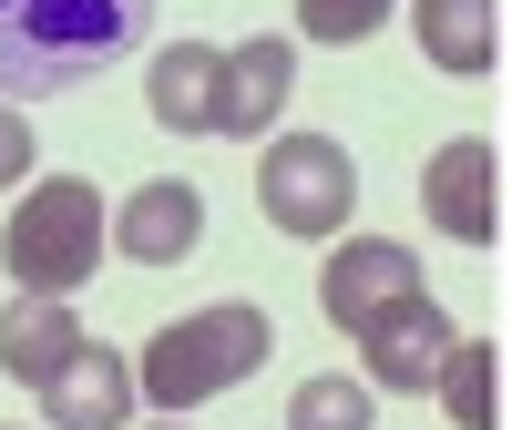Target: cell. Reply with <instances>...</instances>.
Listing matches in <instances>:
<instances>
[{
	"label": "cell",
	"mask_w": 512,
	"mask_h": 430,
	"mask_svg": "<svg viewBox=\"0 0 512 430\" xmlns=\"http://www.w3.org/2000/svg\"><path fill=\"white\" fill-rule=\"evenodd\" d=\"M410 41H420L431 72L482 82L492 52H502V0H410Z\"/></svg>",
	"instance_id": "13"
},
{
	"label": "cell",
	"mask_w": 512,
	"mask_h": 430,
	"mask_svg": "<svg viewBox=\"0 0 512 430\" xmlns=\"http://www.w3.org/2000/svg\"><path fill=\"white\" fill-rule=\"evenodd\" d=\"M31 164H41V144H31V113H21V103H0V185H21Z\"/></svg>",
	"instance_id": "17"
},
{
	"label": "cell",
	"mask_w": 512,
	"mask_h": 430,
	"mask_svg": "<svg viewBox=\"0 0 512 430\" xmlns=\"http://www.w3.org/2000/svg\"><path fill=\"white\" fill-rule=\"evenodd\" d=\"M216 103H226V52L216 41H164L144 72V113L164 134H216Z\"/></svg>",
	"instance_id": "11"
},
{
	"label": "cell",
	"mask_w": 512,
	"mask_h": 430,
	"mask_svg": "<svg viewBox=\"0 0 512 430\" xmlns=\"http://www.w3.org/2000/svg\"><path fill=\"white\" fill-rule=\"evenodd\" d=\"M103 236H113L103 185L52 175V185H21L11 226H0V267H11L21 297H72L82 277H103Z\"/></svg>",
	"instance_id": "3"
},
{
	"label": "cell",
	"mask_w": 512,
	"mask_h": 430,
	"mask_svg": "<svg viewBox=\"0 0 512 430\" xmlns=\"http://www.w3.org/2000/svg\"><path fill=\"white\" fill-rule=\"evenodd\" d=\"M287 93H297V41H277V31L226 41V103H216V134L267 144V123L287 113Z\"/></svg>",
	"instance_id": "9"
},
{
	"label": "cell",
	"mask_w": 512,
	"mask_h": 430,
	"mask_svg": "<svg viewBox=\"0 0 512 430\" xmlns=\"http://www.w3.org/2000/svg\"><path fill=\"white\" fill-rule=\"evenodd\" d=\"M154 0H0V103L82 93L144 41Z\"/></svg>",
	"instance_id": "1"
},
{
	"label": "cell",
	"mask_w": 512,
	"mask_h": 430,
	"mask_svg": "<svg viewBox=\"0 0 512 430\" xmlns=\"http://www.w3.org/2000/svg\"><path fill=\"white\" fill-rule=\"evenodd\" d=\"M205 246V195L185 175H154L113 205V256L123 267H185V256Z\"/></svg>",
	"instance_id": "7"
},
{
	"label": "cell",
	"mask_w": 512,
	"mask_h": 430,
	"mask_svg": "<svg viewBox=\"0 0 512 430\" xmlns=\"http://www.w3.org/2000/svg\"><path fill=\"white\" fill-rule=\"evenodd\" d=\"M277 349V318L256 308V297H216V308H195V318H164L144 349H134V379H144V410L164 420H185L205 400H226L236 379H256Z\"/></svg>",
	"instance_id": "2"
},
{
	"label": "cell",
	"mask_w": 512,
	"mask_h": 430,
	"mask_svg": "<svg viewBox=\"0 0 512 430\" xmlns=\"http://www.w3.org/2000/svg\"><path fill=\"white\" fill-rule=\"evenodd\" d=\"M410 297H431L420 287V256L400 236H349V246H328V267H318V308L338 338H369L390 308H410Z\"/></svg>",
	"instance_id": "5"
},
{
	"label": "cell",
	"mask_w": 512,
	"mask_h": 430,
	"mask_svg": "<svg viewBox=\"0 0 512 430\" xmlns=\"http://www.w3.org/2000/svg\"><path fill=\"white\" fill-rule=\"evenodd\" d=\"M420 215H431V236H451V246H492V236H502L492 144H482V134H451L431 164H420Z\"/></svg>",
	"instance_id": "6"
},
{
	"label": "cell",
	"mask_w": 512,
	"mask_h": 430,
	"mask_svg": "<svg viewBox=\"0 0 512 430\" xmlns=\"http://www.w3.org/2000/svg\"><path fill=\"white\" fill-rule=\"evenodd\" d=\"M369 379H349V369H318V379H297L287 390V430H369Z\"/></svg>",
	"instance_id": "15"
},
{
	"label": "cell",
	"mask_w": 512,
	"mask_h": 430,
	"mask_svg": "<svg viewBox=\"0 0 512 430\" xmlns=\"http://www.w3.org/2000/svg\"><path fill=\"white\" fill-rule=\"evenodd\" d=\"M72 359H82L72 297H11V308H0V369H11L21 390H52Z\"/></svg>",
	"instance_id": "12"
},
{
	"label": "cell",
	"mask_w": 512,
	"mask_h": 430,
	"mask_svg": "<svg viewBox=\"0 0 512 430\" xmlns=\"http://www.w3.org/2000/svg\"><path fill=\"white\" fill-rule=\"evenodd\" d=\"M492 390H502V349H492V338H461V349L441 359V410H451V430H492Z\"/></svg>",
	"instance_id": "14"
},
{
	"label": "cell",
	"mask_w": 512,
	"mask_h": 430,
	"mask_svg": "<svg viewBox=\"0 0 512 430\" xmlns=\"http://www.w3.org/2000/svg\"><path fill=\"white\" fill-rule=\"evenodd\" d=\"M461 349V328L441 318V297H410L359 338V379L369 390H441V359Z\"/></svg>",
	"instance_id": "8"
},
{
	"label": "cell",
	"mask_w": 512,
	"mask_h": 430,
	"mask_svg": "<svg viewBox=\"0 0 512 430\" xmlns=\"http://www.w3.org/2000/svg\"><path fill=\"white\" fill-rule=\"evenodd\" d=\"M256 215H267L277 236L328 246L359 215V154L338 144V134H277L267 164H256Z\"/></svg>",
	"instance_id": "4"
},
{
	"label": "cell",
	"mask_w": 512,
	"mask_h": 430,
	"mask_svg": "<svg viewBox=\"0 0 512 430\" xmlns=\"http://www.w3.org/2000/svg\"><path fill=\"white\" fill-rule=\"evenodd\" d=\"M41 410H52V430H123V420L144 410V379H134V359H123V349L82 338V359L41 390Z\"/></svg>",
	"instance_id": "10"
},
{
	"label": "cell",
	"mask_w": 512,
	"mask_h": 430,
	"mask_svg": "<svg viewBox=\"0 0 512 430\" xmlns=\"http://www.w3.org/2000/svg\"><path fill=\"white\" fill-rule=\"evenodd\" d=\"M390 11H400V0H297V31H308V41H338V52H359V41L390 21Z\"/></svg>",
	"instance_id": "16"
}]
</instances>
